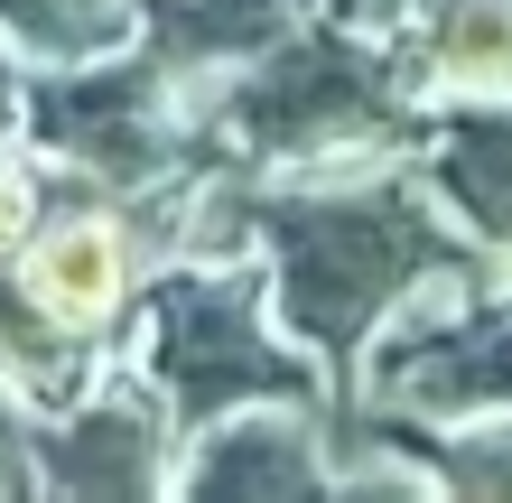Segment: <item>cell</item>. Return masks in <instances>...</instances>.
Masks as SVG:
<instances>
[{
	"instance_id": "1",
	"label": "cell",
	"mask_w": 512,
	"mask_h": 503,
	"mask_svg": "<svg viewBox=\"0 0 512 503\" xmlns=\"http://www.w3.org/2000/svg\"><path fill=\"white\" fill-rule=\"evenodd\" d=\"M261 261L280 327L326 364L336 401L364 373V345L401 317L429 280H503L512 261L485 252L447 215V196L410 159H345V168H270L261 196Z\"/></svg>"
},
{
	"instance_id": "2",
	"label": "cell",
	"mask_w": 512,
	"mask_h": 503,
	"mask_svg": "<svg viewBox=\"0 0 512 503\" xmlns=\"http://www.w3.org/2000/svg\"><path fill=\"white\" fill-rule=\"evenodd\" d=\"M438 103L410 84L391 28H354L317 10L205 103V131L252 168H345V159H410L429 140Z\"/></svg>"
},
{
	"instance_id": "3",
	"label": "cell",
	"mask_w": 512,
	"mask_h": 503,
	"mask_svg": "<svg viewBox=\"0 0 512 503\" xmlns=\"http://www.w3.org/2000/svg\"><path fill=\"white\" fill-rule=\"evenodd\" d=\"M122 345L168 392L187 438L205 420H224V410H243V401H336L326 364L280 327L261 252L252 261H168L140 289V317H131Z\"/></svg>"
},
{
	"instance_id": "4",
	"label": "cell",
	"mask_w": 512,
	"mask_h": 503,
	"mask_svg": "<svg viewBox=\"0 0 512 503\" xmlns=\"http://www.w3.org/2000/svg\"><path fill=\"white\" fill-rule=\"evenodd\" d=\"M28 140L47 159L103 177L112 196H140L205 150V122L168 84L159 56L122 47V56H94V66H38L28 75Z\"/></svg>"
},
{
	"instance_id": "5",
	"label": "cell",
	"mask_w": 512,
	"mask_h": 503,
	"mask_svg": "<svg viewBox=\"0 0 512 503\" xmlns=\"http://www.w3.org/2000/svg\"><path fill=\"white\" fill-rule=\"evenodd\" d=\"M187 420L140 364L94 373L66 410H38V485L47 494H177Z\"/></svg>"
},
{
	"instance_id": "6",
	"label": "cell",
	"mask_w": 512,
	"mask_h": 503,
	"mask_svg": "<svg viewBox=\"0 0 512 503\" xmlns=\"http://www.w3.org/2000/svg\"><path fill=\"white\" fill-rule=\"evenodd\" d=\"M336 485V448H326V401H243L205 420L177 457V494L233 503V494H317Z\"/></svg>"
},
{
	"instance_id": "7",
	"label": "cell",
	"mask_w": 512,
	"mask_h": 503,
	"mask_svg": "<svg viewBox=\"0 0 512 503\" xmlns=\"http://www.w3.org/2000/svg\"><path fill=\"white\" fill-rule=\"evenodd\" d=\"M317 10H336V0H149L140 47L168 66V84L205 122V103H215L243 66H261L280 38H298Z\"/></svg>"
},
{
	"instance_id": "8",
	"label": "cell",
	"mask_w": 512,
	"mask_h": 503,
	"mask_svg": "<svg viewBox=\"0 0 512 503\" xmlns=\"http://www.w3.org/2000/svg\"><path fill=\"white\" fill-rule=\"evenodd\" d=\"M410 84L447 103H512V0H419L391 28Z\"/></svg>"
},
{
	"instance_id": "9",
	"label": "cell",
	"mask_w": 512,
	"mask_h": 503,
	"mask_svg": "<svg viewBox=\"0 0 512 503\" xmlns=\"http://www.w3.org/2000/svg\"><path fill=\"white\" fill-rule=\"evenodd\" d=\"M419 177L475 243L512 261V103H447L419 140Z\"/></svg>"
},
{
	"instance_id": "10",
	"label": "cell",
	"mask_w": 512,
	"mask_h": 503,
	"mask_svg": "<svg viewBox=\"0 0 512 503\" xmlns=\"http://www.w3.org/2000/svg\"><path fill=\"white\" fill-rule=\"evenodd\" d=\"M94 373H103V345L84 327H66V317L28 289V271L0 252V382H10L28 410H66Z\"/></svg>"
},
{
	"instance_id": "11",
	"label": "cell",
	"mask_w": 512,
	"mask_h": 503,
	"mask_svg": "<svg viewBox=\"0 0 512 503\" xmlns=\"http://www.w3.org/2000/svg\"><path fill=\"white\" fill-rule=\"evenodd\" d=\"M149 0H0V38L28 66H94V56L140 47Z\"/></svg>"
},
{
	"instance_id": "12",
	"label": "cell",
	"mask_w": 512,
	"mask_h": 503,
	"mask_svg": "<svg viewBox=\"0 0 512 503\" xmlns=\"http://www.w3.org/2000/svg\"><path fill=\"white\" fill-rule=\"evenodd\" d=\"M410 448H419V466L438 476V494L512 503V410H485V420H457V429L410 420Z\"/></svg>"
},
{
	"instance_id": "13",
	"label": "cell",
	"mask_w": 512,
	"mask_h": 503,
	"mask_svg": "<svg viewBox=\"0 0 512 503\" xmlns=\"http://www.w3.org/2000/svg\"><path fill=\"white\" fill-rule=\"evenodd\" d=\"M0 485H38V410H28L10 382H0Z\"/></svg>"
},
{
	"instance_id": "14",
	"label": "cell",
	"mask_w": 512,
	"mask_h": 503,
	"mask_svg": "<svg viewBox=\"0 0 512 503\" xmlns=\"http://www.w3.org/2000/svg\"><path fill=\"white\" fill-rule=\"evenodd\" d=\"M28 75H38V66L0 38V140H28Z\"/></svg>"
},
{
	"instance_id": "15",
	"label": "cell",
	"mask_w": 512,
	"mask_h": 503,
	"mask_svg": "<svg viewBox=\"0 0 512 503\" xmlns=\"http://www.w3.org/2000/svg\"><path fill=\"white\" fill-rule=\"evenodd\" d=\"M336 10H345L354 28H401V19L419 10V0H336Z\"/></svg>"
}]
</instances>
